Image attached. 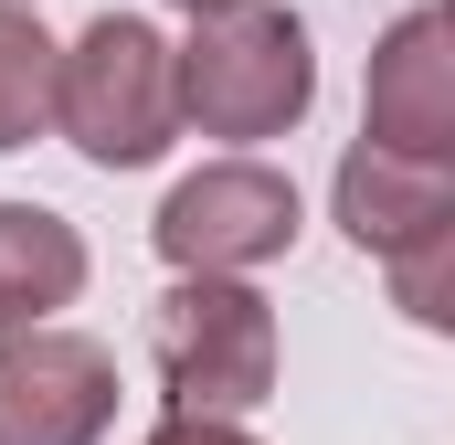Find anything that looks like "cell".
Returning a JSON list of instances; mask_svg holds the SVG:
<instances>
[{
  "mask_svg": "<svg viewBox=\"0 0 455 445\" xmlns=\"http://www.w3.org/2000/svg\"><path fill=\"white\" fill-rule=\"evenodd\" d=\"M170 75H180V117L202 138H286L307 117V96H318L307 21L275 11V0L191 21V43H170Z\"/></svg>",
  "mask_w": 455,
  "mask_h": 445,
  "instance_id": "1",
  "label": "cell"
},
{
  "mask_svg": "<svg viewBox=\"0 0 455 445\" xmlns=\"http://www.w3.org/2000/svg\"><path fill=\"white\" fill-rule=\"evenodd\" d=\"M53 117H64V138H75L96 170H148V159L180 138L170 43H159L138 11L85 21V43H53Z\"/></svg>",
  "mask_w": 455,
  "mask_h": 445,
  "instance_id": "2",
  "label": "cell"
},
{
  "mask_svg": "<svg viewBox=\"0 0 455 445\" xmlns=\"http://www.w3.org/2000/svg\"><path fill=\"white\" fill-rule=\"evenodd\" d=\"M159 350V382H170V414H202L233 425L275 392V308L243 287V276H180L148 319Z\"/></svg>",
  "mask_w": 455,
  "mask_h": 445,
  "instance_id": "3",
  "label": "cell"
},
{
  "mask_svg": "<svg viewBox=\"0 0 455 445\" xmlns=\"http://www.w3.org/2000/svg\"><path fill=\"white\" fill-rule=\"evenodd\" d=\"M159 255L180 276H243V265H275L297 244V181L265 170V159H212L191 170L170 202H159Z\"/></svg>",
  "mask_w": 455,
  "mask_h": 445,
  "instance_id": "4",
  "label": "cell"
},
{
  "mask_svg": "<svg viewBox=\"0 0 455 445\" xmlns=\"http://www.w3.org/2000/svg\"><path fill=\"white\" fill-rule=\"evenodd\" d=\"M116 425V360L85 329L0 339V445H96Z\"/></svg>",
  "mask_w": 455,
  "mask_h": 445,
  "instance_id": "5",
  "label": "cell"
},
{
  "mask_svg": "<svg viewBox=\"0 0 455 445\" xmlns=\"http://www.w3.org/2000/svg\"><path fill=\"white\" fill-rule=\"evenodd\" d=\"M360 138L392 149V159H435L445 170V149H455V21L445 11H403L381 32V53H371V127Z\"/></svg>",
  "mask_w": 455,
  "mask_h": 445,
  "instance_id": "6",
  "label": "cell"
},
{
  "mask_svg": "<svg viewBox=\"0 0 455 445\" xmlns=\"http://www.w3.org/2000/svg\"><path fill=\"white\" fill-rule=\"evenodd\" d=\"M339 222L360 255H403L413 233H435V222H455V181L435 170V159H392V149H349L339 159Z\"/></svg>",
  "mask_w": 455,
  "mask_h": 445,
  "instance_id": "7",
  "label": "cell"
},
{
  "mask_svg": "<svg viewBox=\"0 0 455 445\" xmlns=\"http://www.w3.org/2000/svg\"><path fill=\"white\" fill-rule=\"evenodd\" d=\"M85 287V233L43 202H0V339L53 329V308H75Z\"/></svg>",
  "mask_w": 455,
  "mask_h": 445,
  "instance_id": "8",
  "label": "cell"
},
{
  "mask_svg": "<svg viewBox=\"0 0 455 445\" xmlns=\"http://www.w3.org/2000/svg\"><path fill=\"white\" fill-rule=\"evenodd\" d=\"M53 127V32L32 11H0V149H32Z\"/></svg>",
  "mask_w": 455,
  "mask_h": 445,
  "instance_id": "9",
  "label": "cell"
},
{
  "mask_svg": "<svg viewBox=\"0 0 455 445\" xmlns=\"http://www.w3.org/2000/svg\"><path fill=\"white\" fill-rule=\"evenodd\" d=\"M392 265V297H403V319L413 329H455V222L435 233H413L403 255H381Z\"/></svg>",
  "mask_w": 455,
  "mask_h": 445,
  "instance_id": "10",
  "label": "cell"
},
{
  "mask_svg": "<svg viewBox=\"0 0 455 445\" xmlns=\"http://www.w3.org/2000/svg\"><path fill=\"white\" fill-rule=\"evenodd\" d=\"M148 445H254V435H243V425H202V414H170Z\"/></svg>",
  "mask_w": 455,
  "mask_h": 445,
  "instance_id": "11",
  "label": "cell"
},
{
  "mask_svg": "<svg viewBox=\"0 0 455 445\" xmlns=\"http://www.w3.org/2000/svg\"><path fill=\"white\" fill-rule=\"evenodd\" d=\"M170 11H191V21H223V11H243V0H170Z\"/></svg>",
  "mask_w": 455,
  "mask_h": 445,
  "instance_id": "12",
  "label": "cell"
},
{
  "mask_svg": "<svg viewBox=\"0 0 455 445\" xmlns=\"http://www.w3.org/2000/svg\"><path fill=\"white\" fill-rule=\"evenodd\" d=\"M0 11H21V0H0Z\"/></svg>",
  "mask_w": 455,
  "mask_h": 445,
  "instance_id": "13",
  "label": "cell"
}]
</instances>
